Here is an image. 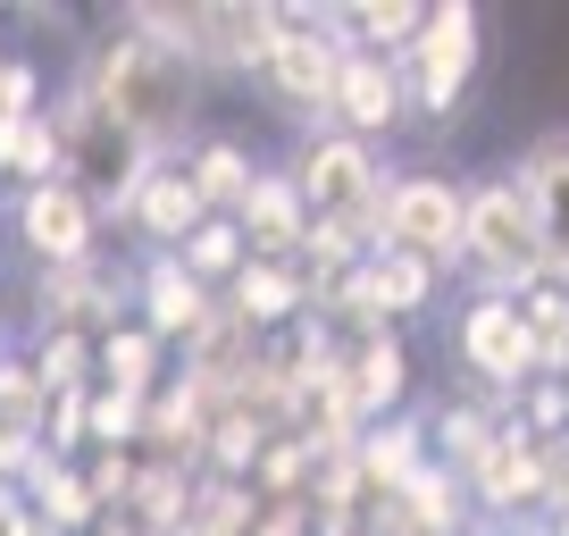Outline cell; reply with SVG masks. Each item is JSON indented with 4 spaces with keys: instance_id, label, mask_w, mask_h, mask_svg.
I'll return each mask as SVG.
<instances>
[{
    "instance_id": "6da1fadb",
    "label": "cell",
    "mask_w": 569,
    "mask_h": 536,
    "mask_svg": "<svg viewBox=\"0 0 569 536\" xmlns=\"http://www.w3.org/2000/svg\"><path fill=\"white\" fill-rule=\"evenodd\" d=\"M76 85L101 92V109L134 135L142 151H151V160H177V151L193 143L201 68L177 51V42H160L151 26L134 18V0H126V9L84 42V51H76Z\"/></svg>"
},
{
    "instance_id": "7a4b0ae2",
    "label": "cell",
    "mask_w": 569,
    "mask_h": 536,
    "mask_svg": "<svg viewBox=\"0 0 569 536\" xmlns=\"http://www.w3.org/2000/svg\"><path fill=\"white\" fill-rule=\"evenodd\" d=\"M461 277L486 294H528L552 277V251H545V218H536L528 185L511 168H486L469 177V244H461Z\"/></svg>"
},
{
    "instance_id": "3957f363",
    "label": "cell",
    "mask_w": 569,
    "mask_h": 536,
    "mask_svg": "<svg viewBox=\"0 0 569 536\" xmlns=\"http://www.w3.org/2000/svg\"><path fill=\"white\" fill-rule=\"evenodd\" d=\"M284 177L302 185L310 218H343V227H360L377 244V210H386V185H393V160L377 143H360L343 126H310L284 151Z\"/></svg>"
},
{
    "instance_id": "277c9868",
    "label": "cell",
    "mask_w": 569,
    "mask_h": 536,
    "mask_svg": "<svg viewBox=\"0 0 569 536\" xmlns=\"http://www.w3.org/2000/svg\"><path fill=\"white\" fill-rule=\"evenodd\" d=\"M461 244H469V177L393 168L386 210H377V251H402V260H427L436 277H461Z\"/></svg>"
},
{
    "instance_id": "5b68a950",
    "label": "cell",
    "mask_w": 569,
    "mask_h": 536,
    "mask_svg": "<svg viewBox=\"0 0 569 536\" xmlns=\"http://www.w3.org/2000/svg\"><path fill=\"white\" fill-rule=\"evenodd\" d=\"M336 68H343L336 9H277V42H268L251 85H260L284 118H302V135H310V126H327V109H336Z\"/></svg>"
},
{
    "instance_id": "8992f818",
    "label": "cell",
    "mask_w": 569,
    "mask_h": 536,
    "mask_svg": "<svg viewBox=\"0 0 569 536\" xmlns=\"http://www.w3.org/2000/svg\"><path fill=\"white\" fill-rule=\"evenodd\" d=\"M452 360H461L495 403H519V394L536 386V327H528V310H519V294L469 286V302L452 310Z\"/></svg>"
},
{
    "instance_id": "52a82bcc",
    "label": "cell",
    "mask_w": 569,
    "mask_h": 536,
    "mask_svg": "<svg viewBox=\"0 0 569 536\" xmlns=\"http://www.w3.org/2000/svg\"><path fill=\"white\" fill-rule=\"evenodd\" d=\"M478 51H486V18L469 0H445V9H427V34L410 42L402 76H410V118H436L445 126L461 109L469 76H478Z\"/></svg>"
},
{
    "instance_id": "ba28073f",
    "label": "cell",
    "mask_w": 569,
    "mask_h": 536,
    "mask_svg": "<svg viewBox=\"0 0 569 536\" xmlns=\"http://www.w3.org/2000/svg\"><path fill=\"white\" fill-rule=\"evenodd\" d=\"M9 227H18V244L34 251L42 268H68V260H92V251H101L109 218L92 210L68 177H51V185H26L18 193V218H9Z\"/></svg>"
},
{
    "instance_id": "9c48e42d",
    "label": "cell",
    "mask_w": 569,
    "mask_h": 536,
    "mask_svg": "<svg viewBox=\"0 0 569 536\" xmlns=\"http://www.w3.org/2000/svg\"><path fill=\"white\" fill-rule=\"evenodd\" d=\"M327 369L343 377V394H352V411H360V428L393 419V403H402V386H410L402 327H336V360H327Z\"/></svg>"
},
{
    "instance_id": "30bf717a",
    "label": "cell",
    "mask_w": 569,
    "mask_h": 536,
    "mask_svg": "<svg viewBox=\"0 0 569 536\" xmlns=\"http://www.w3.org/2000/svg\"><path fill=\"white\" fill-rule=\"evenodd\" d=\"M410 118V76H402V59H386V51H343V68H336V109H327V126H343V135H360V143H377L386 126H402Z\"/></svg>"
},
{
    "instance_id": "8fae6325",
    "label": "cell",
    "mask_w": 569,
    "mask_h": 536,
    "mask_svg": "<svg viewBox=\"0 0 569 536\" xmlns=\"http://www.w3.org/2000/svg\"><path fill=\"white\" fill-rule=\"evenodd\" d=\"M210 310H218V294L184 268V251H142V268H134V319L151 327V336L193 344Z\"/></svg>"
},
{
    "instance_id": "7c38bea8",
    "label": "cell",
    "mask_w": 569,
    "mask_h": 536,
    "mask_svg": "<svg viewBox=\"0 0 569 536\" xmlns=\"http://www.w3.org/2000/svg\"><path fill=\"white\" fill-rule=\"evenodd\" d=\"M210 218V201H201V185L184 177V151L177 160H151L142 168V185H134V210H126V227L142 235L151 251H184L193 244V227Z\"/></svg>"
},
{
    "instance_id": "4fadbf2b",
    "label": "cell",
    "mask_w": 569,
    "mask_h": 536,
    "mask_svg": "<svg viewBox=\"0 0 569 536\" xmlns=\"http://www.w3.org/2000/svg\"><path fill=\"white\" fill-rule=\"evenodd\" d=\"M511 177L528 185L536 218H545V251H552V277H569V126H545L528 151L511 160Z\"/></svg>"
},
{
    "instance_id": "5bb4252c",
    "label": "cell",
    "mask_w": 569,
    "mask_h": 536,
    "mask_svg": "<svg viewBox=\"0 0 569 536\" xmlns=\"http://www.w3.org/2000/svg\"><path fill=\"white\" fill-rule=\"evenodd\" d=\"M227 302H234V319H243L251 336H284L293 319L319 310V294H310V277L293 260H251L243 277L227 286Z\"/></svg>"
},
{
    "instance_id": "9a60e30c",
    "label": "cell",
    "mask_w": 569,
    "mask_h": 536,
    "mask_svg": "<svg viewBox=\"0 0 569 536\" xmlns=\"http://www.w3.org/2000/svg\"><path fill=\"white\" fill-rule=\"evenodd\" d=\"M26 503H34V519H42L51 536H92V528L109 519L92 469H84V461H59V453H42V461L26 469Z\"/></svg>"
},
{
    "instance_id": "2e32d148",
    "label": "cell",
    "mask_w": 569,
    "mask_h": 536,
    "mask_svg": "<svg viewBox=\"0 0 569 536\" xmlns=\"http://www.w3.org/2000/svg\"><path fill=\"white\" fill-rule=\"evenodd\" d=\"M184 177L201 185L210 218H234V210L251 201V185L268 177V160L243 143V135H193V143H184Z\"/></svg>"
},
{
    "instance_id": "e0dca14e",
    "label": "cell",
    "mask_w": 569,
    "mask_h": 536,
    "mask_svg": "<svg viewBox=\"0 0 569 536\" xmlns=\"http://www.w3.org/2000/svg\"><path fill=\"white\" fill-rule=\"evenodd\" d=\"M243 235H251V251H260V260H293V251H302V235H310V201H302V185L284 177V160H268V177L251 185V201L243 210Z\"/></svg>"
},
{
    "instance_id": "ac0fdd59",
    "label": "cell",
    "mask_w": 569,
    "mask_h": 536,
    "mask_svg": "<svg viewBox=\"0 0 569 536\" xmlns=\"http://www.w3.org/2000/svg\"><path fill=\"white\" fill-rule=\"evenodd\" d=\"M92 386H126V394H151L168 386V336H151L142 319H126L118 336H101V369H92Z\"/></svg>"
},
{
    "instance_id": "d6986e66",
    "label": "cell",
    "mask_w": 569,
    "mask_h": 536,
    "mask_svg": "<svg viewBox=\"0 0 569 536\" xmlns=\"http://www.w3.org/2000/svg\"><path fill=\"white\" fill-rule=\"evenodd\" d=\"M92 536H142V528H134V519H118V512H109V519H101Z\"/></svg>"
},
{
    "instance_id": "ffe728a7",
    "label": "cell",
    "mask_w": 569,
    "mask_h": 536,
    "mask_svg": "<svg viewBox=\"0 0 569 536\" xmlns=\"http://www.w3.org/2000/svg\"><path fill=\"white\" fill-rule=\"evenodd\" d=\"M495 536H552L545 519H511V528H495Z\"/></svg>"
},
{
    "instance_id": "44dd1931",
    "label": "cell",
    "mask_w": 569,
    "mask_h": 536,
    "mask_svg": "<svg viewBox=\"0 0 569 536\" xmlns=\"http://www.w3.org/2000/svg\"><path fill=\"white\" fill-rule=\"evenodd\" d=\"M0 344H9V302H0Z\"/></svg>"
}]
</instances>
